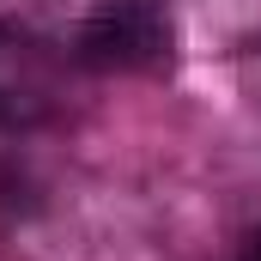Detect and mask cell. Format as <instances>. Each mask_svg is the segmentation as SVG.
<instances>
[{
    "label": "cell",
    "mask_w": 261,
    "mask_h": 261,
    "mask_svg": "<svg viewBox=\"0 0 261 261\" xmlns=\"http://www.w3.org/2000/svg\"><path fill=\"white\" fill-rule=\"evenodd\" d=\"M73 61L91 67V73H158V67H170L164 0H103L73 37Z\"/></svg>",
    "instance_id": "cell-1"
},
{
    "label": "cell",
    "mask_w": 261,
    "mask_h": 261,
    "mask_svg": "<svg viewBox=\"0 0 261 261\" xmlns=\"http://www.w3.org/2000/svg\"><path fill=\"white\" fill-rule=\"evenodd\" d=\"M61 67L67 61L55 43L0 18V128L6 134L43 128L61 110Z\"/></svg>",
    "instance_id": "cell-2"
},
{
    "label": "cell",
    "mask_w": 261,
    "mask_h": 261,
    "mask_svg": "<svg viewBox=\"0 0 261 261\" xmlns=\"http://www.w3.org/2000/svg\"><path fill=\"white\" fill-rule=\"evenodd\" d=\"M237 261H261V225L243 237V249H237Z\"/></svg>",
    "instance_id": "cell-3"
}]
</instances>
